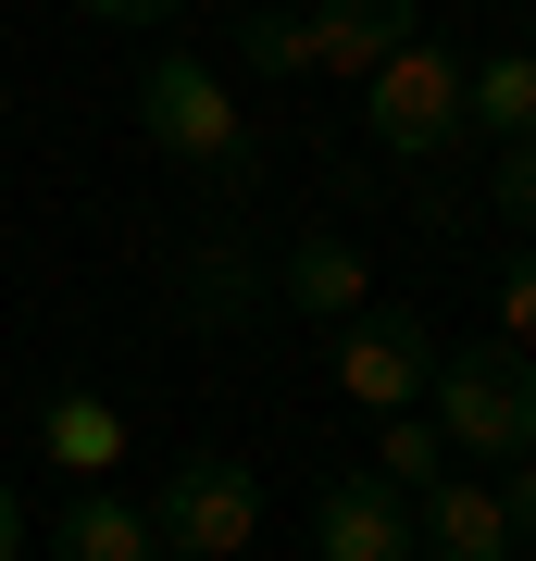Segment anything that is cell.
Masks as SVG:
<instances>
[{
  "label": "cell",
  "instance_id": "1",
  "mask_svg": "<svg viewBox=\"0 0 536 561\" xmlns=\"http://www.w3.org/2000/svg\"><path fill=\"white\" fill-rule=\"evenodd\" d=\"M138 138L175 162V175H213V187H250V162H262L250 113H238V88H225L213 62H187V50L138 62Z\"/></svg>",
  "mask_w": 536,
  "mask_h": 561
},
{
  "label": "cell",
  "instance_id": "2",
  "mask_svg": "<svg viewBox=\"0 0 536 561\" xmlns=\"http://www.w3.org/2000/svg\"><path fill=\"white\" fill-rule=\"evenodd\" d=\"M424 412H437V437H449L461 461H512V449H536V350H512V337L437 350Z\"/></svg>",
  "mask_w": 536,
  "mask_h": 561
},
{
  "label": "cell",
  "instance_id": "3",
  "mask_svg": "<svg viewBox=\"0 0 536 561\" xmlns=\"http://www.w3.org/2000/svg\"><path fill=\"white\" fill-rule=\"evenodd\" d=\"M150 549L162 561H238V549H262V474L225 461V449H187L175 474L150 486Z\"/></svg>",
  "mask_w": 536,
  "mask_h": 561
},
{
  "label": "cell",
  "instance_id": "4",
  "mask_svg": "<svg viewBox=\"0 0 536 561\" xmlns=\"http://www.w3.org/2000/svg\"><path fill=\"white\" fill-rule=\"evenodd\" d=\"M362 125H375L387 162H449L475 125H461V62L437 38H399L375 76H362Z\"/></svg>",
  "mask_w": 536,
  "mask_h": 561
},
{
  "label": "cell",
  "instance_id": "5",
  "mask_svg": "<svg viewBox=\"0 0 536 561\" xmlns=\"http://www.w3.org/2000/svg\"><path fill=\"white\" fill-rule=\"evenodd\" d=\"M424 375H437V337H424V312H338V387L362 412H399V400H424Z\"/></svg>",
  "mask_w": 536,
  "mask_h": 561
},
{
  "label": "cell",
  "instance_id": "6",
  "mask_svg": "<svg viewBox=\"0 0 536 561\" xmlns=\"http://www.w3.org/2000/svg\"><path fill=\"white\" fill-rule=\"evenodd\" d=\"M312 549L324 561H412V486H387L375 461L362 474H324L312 486Z\"/></svg>",
  "mask_w": 536,
  "mask_h": 561
},
{
  "label": "cell",
  "instance_id": "7",
  "mask_svg": "<svg viewBox=\"0 0 536 561\" xmlns=\"http://www.w3.org/2000/svg\"><path fill=\"white\" fill-rule=\"evenodd\" d=\"M412 549L424 561H512V512L487 474H424L412 486Z\"/></svg>",
  "mask_w": 536,
  "mask_h": 561
},
{
  "label": "cell",
  "instance_id": "8",
  "mask_svg": "<svg viewBox=\"0 0 536 561\" xmlns=\"http://www.w3.org/2000/svg\"><path fill=\"white\" fill-rule=\"evenodd\" d=\"M38 449L88 486V474H113V461H125V412L100 400V387H50V400H38Z\"/></svg>",
  "mask_w": 536,
  "mask_h": 561
},
{
  "label": "cell",
  "instance_id": "9",
  "mask_svg": "<svg viewBox=\"0 0 536 561\" xmlns=\"http://www.w3.org/2000/svg\"><path fill=\"white\" fill-rule=\"evenodd\" d=\"M50 549H62V561H162V549H150V512H138V500H113L100 474L50 512Z\"/></svg>",
  "mask_w": 536,
  "mask_h": 561
},
{
  "label": "cell",
  "instance_id": "10",
  "mask_svg": "<svg viewBox=\"0 0 536 561\" xmlns=\"http://www.w3.org/2000/svg\"><path fill=\"white\" fill-rule=\"evenodd\" d=\"M275 300H287V312H312V324L362 312V250H350V238H287V262H275Z\"/></svg>",
  "mask_w": 536,
  "mask_h": 561
},
{
  "label": "cell",
  "instance_id": "11",
  "mask_svg": "<svg viewBox=\"0 0 536 561\" xmlns=\"http://www.w3.org/2000/svg\"><path fill=\"white\" fill-rule=\"evenodd\" d=\"M461 125H475V138H536V50L461 62Z\"/></svg>",
  "mask_w": 536,
  "mask_h": 561
},
{
  "label": "cell",
  "instance_id": "12",
  "mask_svg": "<svg viewBox=\"0 0 536 561\" xmlns=\"http://www.w3.org/2000/svg\"><path fill=\"white\" fill-rule=\"evenodd\" d=\"M375 474L387 486H424V474H449V437H437V412H375Z\"/></svg>",
  "mask_w": 536,
  "mask_h": 561
},
{
  "label": "cell",
  "instance_id": "13",
  "mask_svg": "<svg viewBox=\"0 0 536 561\" xmlns=\"http://www.w3.org/2000/svg\"><path fill=\"white\" fill-rule=\"evenodd\" d=\"M175 300H187L199 324H238V312H250V262H238V250H187V287H175Z\"/></svg>",
  "mask_w": 536,
  "mask_h": 561
},
{
  "label": "cell",
  "instance_id": "14",
  "mask_svg": "<svg viewBox=\"0 0 536 561\" xmlns=\"http://www.w3.org/2000/svg\"><path fill=\"white\" fill-rule=\"evenodd\" d=\"M487 287H499V337H512V350H536V238H524L512 262H499Z\"/></svg>",
  "mask_w": 536,
  "mask_h": 561
},
{
  "label": "cell",
  "instance_id": "15",
  "mask_svg": "<svg viewBox=\"0 0 536 561\" xmlns=\"http://www.w3.org/2000/svg\"><path fill=\"white\" fill-rule=\"evenodd\" d=\"M499 225H524V238H536V138H499Z\"/></svg>",
  "mask_w": 536,
  "mask_h": 561
},
{
  "label": "cell",
  "instance_id": "16",
  "mask_svg": "<svg viewBox=\"0 0 536 561\" xmlns=\"http://www.w3.org/2000/svg\"><path fill=\"white\" fill-rule=\"evenodd\" d=\"M499 512H512V549H536V449L499 461Z\"/></svg>",
  "mask_w": 536,
  "mask_h": 561
},
{
  "label": "cell",
  "instance_id": "17",
  "mask_svg": "<svg viewBox=\"0 0 536 561\" xmlns=\"http://www.w3.org/2000/svg\"><path fill=\"white\" fill-rule=\"evenodd\" d=\"M338 13H362L375 38H424V0H338Z\"/></svg>",
  "mask_w": 536,
  "mask_h": 561
},
{
  "label": "cell",
  "instance_id": "18",
  "mask_svg": "<svg viewBox=\"0 0 536 561\" xmlns=\"http://www.w3.org/2000/svg\"><path fill=\"white\" fill-rule=\"evenodd\" d=\"M76 13H88V25H175L187 0H76Z\"/></svg>",
  "mask_w": 536,
  "mask_h": 561
},
{
  "label": "cell",
  "instance_id": "19",
  "mask_svg": "<svg viewBox=\"0 0 536 561\" xmlns=\"http://www.w3.org/2000/svg\"><path fill=\"white\" fill-rule=\"evenodd\" d=\"M13 549H25V500L0 486V561H13Z\"/></svg>",
  "mask_w": 536,
  "mask_h": 561
},
{
  "label": "cell",
  "instance_id": "20",
  "mask_svg": "<svg viewBox=\"0 0 536 561\" xmlns=\"http://www.w3.org/2000/svg\"><path fill=\"white\" fill-rule=\"evenodd\" d=\"M238 13H250V0H238Z\"/></svg>",
  "mask_w": 536,
  "mask_h": 561
}]
</instances>
